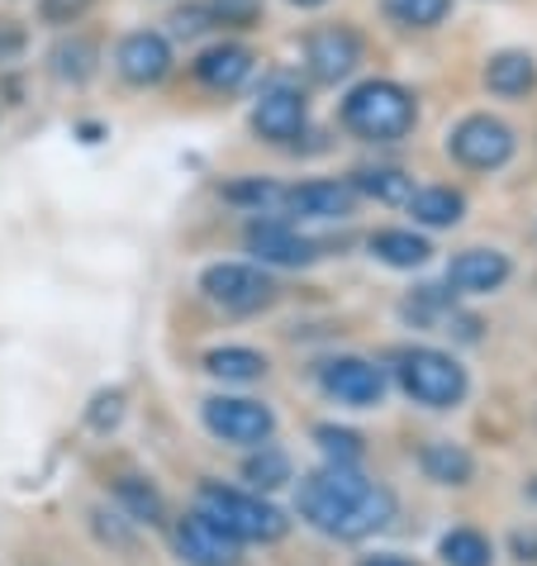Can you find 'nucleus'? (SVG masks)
<instances>
[{
	"label": "nucleus",
	"instance_id": "f257e3e1",
	"mask_svg": "<svg viewBox=\"0 0 537 566\" xmlns=\"http://www.w3.org/2000/svg\"><path fill=\"white\" fill-rule=\"evenodd\" d=\"M299 514L334 538H367L394 518V495L386 485L367 481L357 467L328 462L299 485Z\"/></svg>",
	"mask_w": 537,
	"mask_h": 566
},
{
	"label": "nucleus",
	"instance_id": "f03ea898",
	"mask_svg": "<svg viewBox=\"0 0 537 566\" xmlns=\"http://www.w3.org/2000/svg\"><path fill=\"white\" fill-rule=\"evenodd\" d=\"M414 119H419L414 96L400 82H386V76L352 86L343 101V124L367 144H394V138L414 129Z\"/></svg>",
	"mask_w": 537,
	"mask_h": 566
},
{
	"label": "nucleus",
	"instance_id": "7ed1b4c3",
	"mask_svg": "<svg viewBox=\"0 0 537 566\" xmlns=\"http://www.w3.org/2000/svg\"><path fill=\"white\" fill-rule=\"evenodd\" d=\"M200 514L214 518L229 538L239 543H276L286 533V514L276 505H266L257 495H243V491H229V485H200Z\"/></svg>",
	"mask_w": 537,
	"mask_h": 566
},
{
	"label": "nucleus",
	"instance_id": "20e7f679",
	"mask_svg": "<svg viewBox=\"0 0 537 566\" xmlns=\"http://www.w3.org/2000/svg\"><path fill=\"white\" fill-rule=\"evenodd\" d=\"M400 386L414 396L419 405H433V410H448L466 396V371L456 367L448 353L433 348H414L400 357Z\"/></svg>",
	"mask_w": 537,
	"mask_h": 566
},
{
	"label": "nucleus",
	"instance_id": "39448f33",
	"mask_svg": "<svg viewBox=\"0 0 537 566\" xmlns=\"http://www.w3.org/2000/svg\"><path fill=\"white\" fill-rule=\"evenodd\" d=\"M200 291L210 295L214 305H224L229 314H252V310L272 305V295H276L272 276H266L262 266H248V262H214V266H204Z\"/></svg>",
	"mask_w": 537,
	"mask_h": 566
},
{
	"label": "nucleus",
	"instance_id": "423d86ee",
	"mask_svg": "<svg viewBox=\"0 0 537 566\" xmlns=\"http://www.w3.org/2000/svg\"><path fill=\"white\" fill-rule=\"evenodd\" d=\"M448 153L471 171H495L514 157V129L504 119L471 115L448 134Z\"/></svg>",
	"mask_w": 537,
	"mask_h": 566
},
{
	"label": "nucleus",
	"instance_id": "0eeeda50",
	"mask_svg": "<svg viewBox=\"0 0 537 566\" xmlns=\"http://www.w3.org/2000/svg\"><path fill=\"white\" fill-rule=\"evenodd\" d=\"M204 423H210L214 438L224 443H266L276 429V419L266 405L257 400H239V396H214L204 400Z\"/></svg>",
	"mask_w": 537,
	"mask_h": 566
},
{
	"label": "nucleus",
	"instance_id": "6e6552de",
	"mask_svg": "<svg viewBox=\"0 0 537 566\" xmlns=\"http://www.w3.org/2000/svg\"><path fill=\"white\" fill-rule=\"evenodd\" d=\"M305 119H309L305 91L291 86V82L266 86L257 109H252V129H257L266 144H291V138H299L305 134Z\"/></svg>",
	"mask_w": 537,
	"mask_h": 566
},
{
	"label": "nucleus",
	"instance_id": "1a4fd4ad",
	"mask_svg": "<svg viewBox=\"0 0 537 566\" xmlns=\"http://www.w3.org/2000/svg\"><path fill=\"white\" fill-rule=\"evenodd\" d=\"M361 62V39L352 34L347 24H328V29H314L305 39V67L314 72V82H343L352 76Z\"/></svg>",
	"mask_w": 537,
	"mask_h": 566
},
{
	"label": "nucleus",
	"instance_id": "9d476101",
	"mask_svg": "<svg viewBox=\"0 0 537 566\" xmlns=\"http://www.w3.org/2000/svg\"><path fill=\"white\" fill-rule=\"evenodd\" d=\"M115 67L129 86H157L171 72V43L152 34V29H134L115 49Z\"/></svg>",
	"mask_w": 537,
	"mask_h": 566
},
{
	"label": "nucleus",
	"instance_id": "9b49d317",
	"mask_svg": "<svg viewBox=\"0 0 537 566\" xmlns=\"http://www.w3.org/2000/svg\"><path fill=\"white\" fill-rule=\"evenodd\" d=\"M177 547H181V557L196 566H233V557H239V538H229V533L219 528L214 518H204L200 510L177 518Z\"/></svg>",
	"mask_w": 537,
	"mask_h": 566
},
{
	"label": "nucleus",
	"instance_id": "f8f14e48",
	"mask_svg": "<svg viewBox=\"0 0 537 566\" xmlns=\"http://www.w3.org/2000/svg\"><path fill=\"white\" fill-rule=\"evenodd\" d=\"M319 381H324L328 396L343 400V405H376V400H381V390H386L381 371H376L371 361H361V357H334V361H324Z\"/></svg>",
	"mask_w": 537,
	"mask_h": 566
},
{
	"label": "nucleus",
	"instance_id": "ddd939ff",
	"mask_svg": "<svg viewBox=\"0 0 537 566\" xmlns=\"http://www.w3.org/2000/svg\"><path fill=\"white\" fill-rule=\"evenodd\" d=\"M352 181H305V186H295V191L281 196V206H286L295 219H343V214H352Z\"/></svg>",
	"mask_w": 537,
	"mask_h": 566
},
{
	"label": "nucleus",
	"instance_id": "4468645a",
	"mask_svg": "<svg viewBox=\"0 0 537 566\" xmlns=\"http://www.w3.org/2000/svg\"><path fill=\"white\" fill-rule=\"evenodd\" d=\"M248 253L257 262H272V266H305V262H314V243L299 239L291 224L257 219V224H248Z\"/></svg>",
	"mask_w": 537,
	"mask_h": 566
},
{
	"label": "nucleus",
	"instance_id": "2eb2a0df",
	"mask_svg": "<svg viewBox=\"0 0 537 566\" xmlns=\"http://www.w3.org/2000/svg\"><path fill=\"white\" fill-rule=\"evenodd\" d=\"M448 281H452L456 291H471V295L499 291L504 281H509V258L495 253V248H466V253L452 258Z\"/></svg>",
	"mask_w": 537,
	"mask_h": 566
},
{
	"label": "nucleus",
	"instance_id": "dca6fc26",
	"mask_svg": "<svg viewBox=\"0 0 537 566\" xmlns=\"http://www.w3.org/2000/svg\"><path fill=\"white\" fill-rule=\"evenodd\" d=\"M252 67H257V57H252L243 43H214V49H204L196 57V76L210 91H239L252 76Z\"/></svg>",
	"mask_w": 537,
	"mask_h": 566
},
{
	"label": "nucleus",
	"instance_id": "f3484780",
	"mask_svg": "<svg viewBox=\"0 0 537 566\" xmlns=\"http://www.w3.org/2000/svg\"><path fill=\"white\" fill-rule=\"evenodd\" d=\"M485 86L495 91V96H528V91L537 86V62H533V53H524V49H504V53H495L485 62Z\"/></svg>",
	"mask_w": 537,
	"mask_h": 566
},
{
	"label": "nucleus",
	"instance_id": "a211bd4d",
	"mask_svg": "<svg viewBox=\"0 0 537 566\" xmlns=\"http://www.w3.org/2000/svg\"><path fill=\"white\" fill-rule=\"evenodd\" d=\"M96 62H101L96 39L72 34V39H62L57 49H53V76H57V82L82 86V82H91V76H96Z\"/></svg>",
	"mask_w": 537,
	"mask_h": 566
},
{
	"label": "nucleus",
	"instance_id": "6ab92c4d",
	"mask_svg": "<svg viewBox=\"0 0 537 566\" xmlns=\"http://www.w3.org/2000/svg\"><path fill=\"white\" fill-rule=\"evenodd\" d=\"M371 258H381L386 266H423L429 262V239H419V233H409V229H381V233H371Z\"/></svg>",
	"mask_w": 537,
	"mask_h": 566
},
{
	"label": "nucleus",
	"instance_id": "aec40b11",
	"mask_svg": "<svg viewBox=\"0 0 537 566\" xmlns=\"http://www.w3.org/2000/svg\"><path fill=\"white\" fill-rule=\"evenodd\" d=\"M409 206V214L419 219V224H429V229H448V224H456L462 219V210H466V200L452 191V186H429V191H414L404 200Z\"/></svg>",
	"mask_w": 537,
	"mask_h": 566
},
{
	"label": "nucleus",
	"instance_id": "412c9836",
	"mask_svg": "<svg viewBox=\"0 0 537 566\" xmlns=\"http://www.w3.org/2000/svg\"><path fill=\"white\" fill-rule=\"evenodd\" d=\"M352 191H367L376 200H386V206H404L414 196V177L400 167H361L352 177Z\"/></svg>",
	"mask_w": 537,
	"mask_h": 566
},
{
	"label": "nucleus",
	"instance_id": "4be33fe9",
	"mask_svg": "<svg viewBox=\"0 0 537 566\" xmlns=\"http://www.w3.org/2000/svg\"><path fill=\"white\" fill-rule=\"evenodd\" d=\"M423 471H429L433 481H442V485H466L471 471H476V462H471L456 443H429L423 448Z\"/></svg>",
	"mask_w": 537,
	"mask_h": 566
},
{
	"label": "nucleus",
	"instance_id": "5701e85b",
	"mask_svg": "<svg viewBox=\"0 0 537 566\" xmlns=\"http://www.w3.org/2000/svg\"><path fill=\"white\" fill-rule=\"evenodd\" d=\"M204 367H210L214 376H224V381H257V376L266 371V357L252 353V348H214L210 357H204Z\"/></svg>",
	"mask_w": 537,
	"mask_h": 566
},
{
	"label": "nucleus",
	"instance_id": "b1692460",
	"mask_svg": "<svg viewBox=\"0 0 537 566\" xmlns=\"http://www.w3.org/2000/svg\"><path fill=\"white\" fill-rule=\"evenodd\" d=\"M386 14L404 29H438L452 14V0H386Z\"/></svg>",
	"mask_w": 537,
	"mask_h": 566
},
{
	"label": "nucleus",
	"instance_id": "393cba45",
	"mask_svg": "<svg viewBox=\"0 0 537 566\" xmlns=\"http://www.w3.org/2000/svg\"><path fill=\"white\" fill-rule=\"evenodd\" d=\"M489 557H495L489 543L471 528H452L448 538H442V562L448 566H489Z\"/></svg>",
	"mask_w": 537,
	"mask_h": 566
},
{
	"label": "nucleus",
	"instance_id": "a878e982",
	"mask_svg": "<svg viewBox=\"0 0 537 566\" xmlns=\"http://www.w3.org/2000/svg\"><path fill=\"white\" fill-rule=\"evenodd\" d=\"M119 500L129 505L134 518H148V524H157V518H162V495H157L148 481H138V476H124V481H119Z\"/></svg>",
	"mask_w": 537,
	"mask_h": 566
},
{
	"label": "nucleus",
	"instance_id": "bb28decb",
	"mask_svg": "<svg viewBox=\"0 0 537 566\" xmlns=\"http://www.w3.org/2000/svg\"><path fill=\"white\" fill-rule=\"evenodd\" d=\"M248 481H252V485H266V491H272V485H286V481H291V462L281 458V452L266 448L262 458L248 462Z\"/></svg>",
	"mask_w": 537,
	"mask_h": 566
},
{
	"label": "nucleus",
	"instance_id": "cd10ccee",
	"mask_svg": "<svg viewBox=\"0 0 537 566\" xmlns=\"http://www.w3.org/2000/svg\"><path fill=\"white\" fill-rule=\"evenodd\" d=\"M204 10H210L214 24H239V29H248L262 14V0H204Z\"/></svg>",
	"mask_w": 537,
	"mask_h": 566
},
{
	"label": "nucleus",
	"instance_id": "c85d7f7f",
	"mask_svg": "<svg viewBox=\"0 0 537 566\" xmlns=\"http://www.w3.org/2000/svg\"><path fill=\"white\" fill-rule=\"evenodd\" d=\"M319 443H324V452H328V462L357 467V458H361V438L347 433V429H319Z\"/></svg>",
	"mask_w": 537,
	"mask_h": 566
},
{
	"label": "nucleus",
	"instance_id": "c756f323",
	"mask_svg": "<svg viewBox=\"0 0 537 566\" xmlns=\"http://www.w3.org/2000/svg\"><path fill=\"white\" fill-rule=\"evenodd\" d=\"M86 6H91V0H39V20L53 24V29H62V24H76V20H82Z\"/></svg>",
	"mask_w": 537,
	"mask_h": 566
},
{
	"label": "nucleus",
	"instance_id": "7c9ffc66",
	"mask_svg": "<svg viewBox=\"0 0 537 566\" xmlns=\"http://www.w3.org/2000/svg\"><path fill=\"white\" fill-rule=\"evenodd\" d=\"M229 200H233V206H266V200H281V196H286V191H276V186L272 181H243V186H229V191H224Z\"/></svg>",
	"mask_w": 537,
	"mask_h": 566
},
{
	"label": "nucleus",
	"instance_id": "2f4dec72",
	"mask_svg": "<svg viewBox=\"0 0 537 566\" xmlns=\"http://www.w3.org/2000/svg\"><path fill=\"white\" fill-rule=\"evenodd\" d=\"M210 24H214V20H210V10H204V6H191V10H177V14H171V34H177V39H196V34H204Z\"/></svg>",
	"mask_w": 537,
	"mask_h": 566
},
{
	"label": "nucleus",
	"instance_id": "473e14b6",
	"mask_svg": "<svg viewBox=\"0 0 537 566\" xmlns=\"http://www.w3.org/2000/svg\"><path fill=\"white\" fill-rule=\"evenodd\" d=\"M119 415H124V396H119V390H109V396L96 400V410H91V423H96V429H109V423H119Z\"/></svg>",
	"mask_w": 537,
	"mask_h": 566
},
{
	"label": "nucleus",
	"instance_id": "72a5a7b5",
	"mask_svg": "<svg viewBox=\"0 0 537 566\" xmlns=\"http://www.w3.org/2000/svg\"><path fill=\"white\" fill-rule=\"evenodd\" d=\"M20 53H24V29L14 20H0V62L20 57Z\"/></svg>",
	"mask_w": 537,
	"mask_h": 566
},
{
	"label": "nucleus",
	"instance_id": "f704fd0d",
	"mask_svg": "<svg viewBox=\"0 0 537 566\" xmlns=\"http://www.w3.org/2000/svg\"><path fill=\"white\" fill-rule=\"evenodd\" d=\"M291 6H299V10H314V6H324V0H291Z\"/></svg>",
	"mask_w": 537,
	"mask_h": 566
},
{
	"label": "nucleus",
	"instance_id": "c9c22d12",
	"mask_svg": "<svg viewBox=\"0 0 537 566\" xmlns=\"http://www.w3.org/2000/svg\"><path fill=\"white\" fill-rule=\"evenodd\" d=\"M367 566H400V562H390V557H376V562H367Z\"/></svg>",
	"mask_w": 537,
	"mask_h": 566
},
{
	"label": "nucleus",
	"instance_id": "e433bc0d",
	"mask_svg": "<svg viewBox=\"0 0 537 566\" xmlns=\"http://www.w3.org/2000/svg\"><path fill=\"white\" fill-rule=\"evenodd\" d=\"M533 495H537V481H533Z\"/></svg>",
	"mask_w": 537,
	"mask_h": 566
}]
</instances>
